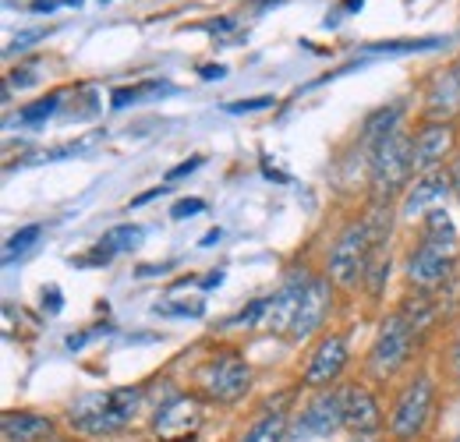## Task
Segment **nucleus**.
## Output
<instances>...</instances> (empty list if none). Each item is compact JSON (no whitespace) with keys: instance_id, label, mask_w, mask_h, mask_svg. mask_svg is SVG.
<instances>
[{"instance_id":"nucleus-1","label":"nucleus","mask_w":460,"mask_h":442,"mask_svg":"<svg viewBox=\"0 0 460 442\" xmlns=\"http://www.w3.org/2000/svg\"><path fill=\"white\" fill-rule=\"evenodd\" d=\"M457 266V226L447 209H432L421 223V244L407 259V279L418 290H436L454 277Z\"/></svg>"},{"instance_id":"nucleus-2","label":"nucleus","mask_w":460,"mask_h":442,"mask_svg":"<svg viewBox=\"0 0 460 442\" xmlns=\"http://www.w3.org/2000/svg\"><path fill=\"white\" fill-rule=\"evenodd\" d=\"M383 209H386V202H376V213L368 220H354L341 230V237L330 248V283L354 290L368 277L372 255H376L383 234L390 230V220L383 223Z\"/></svg>"},{"instance_id":"nucleus-3","label":"nucleus","mask_w":460,"mask_h":442,"mask_svg":"<svg viewBox=\"0 0 460 442\" xmlns=\"http://www.w3.org/2000/svg\"><path fill=\"white\" fill-rule=\"evenodd\" d=\"M142 393L138 389H114V393H100V396H85L71 407V425L85 436H117L131 414L138 411Z\"/></svg>"},{"instance_id":"nucleus-4","label":"nucleus","mask_w":460,"mask_h":442,"mask_svg":"<svg viewBox=\"0 0 460 442\" xmlns=\"http://www.w3.org/2000/svg\"><path fill=\"white\" fill-rule=\"evenodd\" d=\"M411 149H414V138L403 135L401 128L386 138H379L372 146V166H368V177H372V191H376V202H390L397 191L403 188V181L414 173L411 164Z\"/></svg>"},{"instance_id":"nucleus-5","label":"nucleus","mask_w":460,"mask_h":442,"mask_svg":"<svg viewBox=\"0 0 460 442\" xmlns=\"http://www.w3.org/2000/svg\"><path fill=\"white\" fill-rule=\"evenodd\" d=\"M411 340H414V326L403 312H394L383 319V326L376 332V343L368 350V376L376 379H394L403 368L407 354H411Z\"/></svg>"},{"instance_id":"nucleus-6","label":"nucleus","mask_w":460,"mask_h":442,"mask_svg":"<svg viewBox=\"0 0 460 442\" xmlns=\"http://www.w3.org/2000/svg\"><path fill=\"white\" fill-rule=\"evenodd\" d=\"M432 400H436V386L429 376H418L414 383H407L401 400L394 403V414H390L394 439L411 442L414 436H421V429L429 425V414H432Z\"/></svg>"},{"instance_id":"nucleus-7","label":"nucleus","mask_w":460,"mask_h":442,"mask_svg":"<svg viewBox=\"0 0 460 442\" xmlns=\"http://www.w3.org/2000/svg\"><path fill=\"white\" fill-rule=\"evenodd\" d=\"M199 386L217 403H234L252 386V368L241 354H220V358L206 361V368L199 372Z\"/></svg>"},{"instance_id":"nucleus-8","label":"nucleus","mask_w":460,"mask_h":442,"mask_svg":"<svg viewBox=\"0 0 460 442\" xmlns=\"http://www.w3.org/2000/svg\"><path fill=\"white\" fill-rule=\"evenodd\" d=\"M411 138H414V149H411L414 173H432V170H443V160L454 153L457 128L454 120H425Z\"/></svg>"},{"instance_id":"nucleus-9","label":"nucleus","mask_w":460,"mask_h":442,"mask_svg":"<svg viewBox=\"0 0 460 442\" xmlns=\"http://www.w3.org/2000/svg\"><path fill=\"white\" fill-rule=\"evenodd\" d=\"M312 277L301 270V273H288V279L280 283V290L273 297H266V315H262V330L270 332H288L297 319V308L305 301V290H308Z\"/></svg>"},{"instance_id":"nucleus-10","label":"nucleus","mask_w":460,"mask_h":442,"mask_svg":"<svg viewBox=\"0 0 460 442\" xmlns=\"http://www.w3.org/2000/svg\"><path fill=\"white\" fill-rule=\"evenodd\" d=\"M337 429H344V396L341 389H323L297 418L294 436L308 439V436H333Z\"/></svg>"},{"instance_id":"nucleus-11","label":"nucleus","mask_w":460,"mask_h":442,"mask_svg":"<svg viewBox=\"0 0 460 442\" xmlns=\"http://www.w3.org/2000/svg\"><path fill=\"white\" fill-rule=\"evenodd\" d=\"M454 191V181L447 170H432V173H418V181L407 188L401 206L403 220H418V217H429L447 195Z\"/></svg>"},{"instance_id":"nucleus-12","label":"nucleus","mask_w":460,"mask_h":442,"mask_svg":"<svg viewBox=\"0 0 460 442\" xmlns=\"http://www.w3.org/2000/svg\"><path fill=\"white\" fill-rule=\"evenodd\" d=\"M344 368H347V340L341 332H330L312 350L301 379H305V386H330V383H337V376Z\"/></svg>"},{"instance_id":"nucleus-13","label":"nucleus","mask_w":460,"mask_h":442,"mask_svg":"<svg viewBox=\"0 0 460 442\" xmlns=\"http://www.w3.org/2000/svg\"><path fill=\"white\" fill-rule=\"evenodd\" d=\"M460 113V60L447 71H436L425 89V117L429 120H454Z\"/></svg>"},{"instance_id":"nucleus-14","label":"nucleus","mask_w":460,"mask_h":442,"mask_svg":"<svg viewBox=\"0 0 460 442\" xmlns=\"http://www.w3.org/2000/svg\"><path fill=\"white\" fill-rule=\"evenodd\" d=\"M330 305H333V294H330V279L326 277H312L308 290H305V301L297 308V319L290 326V340H305L323 326V319L330 315Z\"/></svg>"},{"instance_id":"nucleus-15","label":"nucleus","mask_w":460,"mask_h":442,"mask_svg":"<svg viewBox=\"0 0 460 442\" xmlns=\"http://www.w3.org/2000/svg\"><path fill=\"white\" fill-rule=\"evenodd\" d=\"M341 396H344V429L358 432V436L379 432L383 414H379V403H376V396L368 389L350 383V386L341 389Z\"/></svg>"},{"instance_id":"nucleus-16","label":"nucleus","mask_w":460,"mask_h":442,"mask_svg":"<svg viewBox=\"0 0 460 442\" xmlns=\"http://www.w3.org/2000/svg\"><path fill=\"white\" fill-rule=\"evenodd\" d=\"M0 432L7 442H43L54 436V421L50 418H40V414H25V411H11L4 414L0 421Z\"/></svg>"},{"instance_id":"nucleus-17","label":"nucleus","mask_w":460,"mask_h":442,"mask_svg":"<svg viewBox=\"0 0 460 442\" xmlns=\"http://www.w3.org/2000/svg\"><path fill=\"white\" fill-rule=\"evenodd\" d=\"M135 244H142V226H131V223H120V226H114V230H107L103 237H100V255L96 259H114V255H120V252H128V248H135Z\"/></svg>"},{"instance_id":"nucleus-18","label":"nucleus","mask_w":460,"mask_h":442,"mask_svg":"<svg viewBox=\"0 0 460 442\" xmlns=\"http://www.w3.org/2000/svg\"><path fill=\"white\" fill-rule=\"evenodd\" d=\"M288 414L273 411V414H262L237 442H288Z\"/></svg>"},{"instance_id":"nucleus-19","label":"nucleus","mask_w":460,"mask_h":442,"mask_svg":"<svg viewBox=\"0 0 460 442\" xmlns=\"http://www.w3.org/2000/svg\"><path fill=\"white\" fill-rule=\"evenodd\" d=\"M403 117V107L401 103H394V107H383V110H376L368 120H365V142L368 146H376L379 138H386V135H394L397 131V124H401Z\"/></svg>"},{"instance_id":"nucleus-20","label":"nucleus","mask_w":460,"mask_h":442,"mask_svg":"<svg viewBox=\"0 0 460 442\" xmlns=\"http://www.w3.org/2000/svg\"><path fill=\"white\" fill-rule=\"evenodd\" d=\"M60 107V96H43V100H36V103H29L25 110L18 113L22 117V124H40V120H47V117H54V110Z\"/></svg>"},{"instance_id":"nucleus-21","label":"nucleus","mask_w":460,"mask_h":442,"mask_svg":"<svg viewBox=\"0 0 460 442\" xmlns=\"http://www.w3.org/2000/svg\"><path fill=\"white\" fill-rule=\"evenodd\" d=\"M40 234H43V230H40L36 223H32V226H22V230H18V234H14L11 241H7V252H4V259H14V255H25V252H29V248H32V244L40 241Z\"/></svg>"},{"instance_id":"nucleus-22","label":"nucleus","mask_w":460,"mask_h":442,"mask_svg":"<svg viewBox=\"0 0 460 442\" xmlns=\"http://www.w3.org/2000/svg\"><path fill=\"white\" fill-rule=\"evenodd\" d=\"M443 40H394V43H376L368 47L372 54H407V50H429V47H439Z\"/></svg>"},{"instance_id":"nucleus-23","label":"nucleus","mask_w":460,"mask_h":442,"mask_svg":"<svg viewBox=\"0 0 460 442\" xmlns=\"http://www.w3.org/2000/svg\"><path fill=\"white\" fill-rule=\"evenodd\" d=\"M153 93H167V85L149 82V85H138V89H117L111 103H114V110H124L128 103H135V100H142V96H153Z\"/></svg>"},{"instance_id":"nucleus-24","label":"nucleus","mask_w":460,"mask_h":442,"mask_svg":"<svg viewBox=\"0 0 460 442\" xmlns=\"http://www.w3.org/2000/svg\"><path fill=\"white\" fill-rule=\"evenodd\" d=\"M273 107V96H255V100H237V103H227L224 110L227 113H255V110H266Z\"/></svg>"},{"instance_id":"nucleus-25","label":"nucleus","mask_w":460,"mask_h":442,"mask_svg":"<svg viewBox=\"0 0 460 442\" xmlns=\"http://www.w3.org/2000/svg\"><path fill=\"white\" fill-rule=\"evenodd\" d=\"M199 213H206V202H202V199H181V202H173L171 220H184V217H199Z\"/></svg>"},{"instance_id":"nucleus-26","label":"nucleus","mask_w":460,"mask_h":442,"mask_svg":"<svg viewBox=\"0 0 460 442\" xmlns=\"http://www.w3.org/2000/svg\"><path fill=\"white\" fill-rule=\"evenodd\" d=\"M160 315H191L199 319L202 315V305H184V301H171V305H156Z\"/></svg>"},{"instance_id":"nucleus-27","label":"nucleus","mask_w":460,"mask_h":442,"mask_svg":"<svg viewBox=\"0 0 460 442\" xmlns=\"http://www.w3.org/2000/svg\"><path fill=\"white\" fill-rule=\"evenodd\" d=\"M202 166V156H188L181 166H173V170H167V181H177V177H184V173H195Z\"/></svg>"},{"instance_id":"nucleus-28","label":"nucleus","mask_w":460,"mask_h":442,"mask_svg":"<svg viewBox=\"0 0 460 442\" xmlns=\"http://www.w3.org/2000/svg\"><path fill=\"white\" fill-rule=\"evenodd\" d=\"M60 301H64V297H60V290H58V287H50V290H43V308H50V315H58V312H60Z\"/></svg>"},{"instance_id":"nucleus-29","label":"nucleus","mask_w":460,"mask_h":442,"mask_svg":"<svg viewBox=\"0 0 460 442\" xmlns=\"http://www.w3.org/2000/svg\"><path fill=\"white\" fill-rule=\"evenodd\" d=\"M199 75H202V78H209V82H217V78H224V75H227V67H224V64H217V67H199Z\"/></svg>"},{"instance_id":"nucleus-30","label":"nucleus","mask_w":460,"mask_h":442,"mask_svg":"<svg viewBox=\"0 0 460 442\" xmlns=\"http://www.w3.org/2000/svg\"><path fill=\"white\" fill-rule=\"evenodd\" d=\"M156 195H164V188H149L146 195H138V199H131V209H138V206H146V202H153Z\"/></svg>"},{"instance_id":"nucleus-31","label":"nucleus","mask_w":460,"mask_h":442,"mask_svg":"<svg viewBox=\"0 0 460 442\" xmlns=\"http://www.w3.org/2000/svg\"><path fill=\"white\" fill-rule=\"evenodd\" d=\"M32 82H36V78H32V71H14V75H11V85H22V89H25V85H32Z\"/></svg>"},{"instance_id":"nucleus-32","label":"nucleus","mask_w":460,"mask_h":442,"mask_svg":"<svg viewBox=\"0 0 460 442\" xmlns=\"http://www.w3.org/2000/svg\"><path fill=\"white\" fill-rule=\"evenodd\" d=\"M450 181H454V195H457V202H460V156H457V164H454V170H450Z\"/></svg>"},{"instance_id":"nucleus-33","label":"nucleus","mask_w":460,"mask_h":442,"mask_svg":"<svg viewBox=\"0 0 460 442\" xmlns=\"http://www.w3.org/2000/svg\"><path fill=\"white\" fill-rule=\"evenodd\" d=\"M450 365H454V376L460 379V336H457V343H454V354H450Z\"/></svg>"},{"instance_id":"nucleus-34","label":"nucleus","mask_w":460,"mask_h":442,"mask_svg":"<svg viewBox=\"0 0 460 442\" xmlns=\"http://www.w3.org/2000/svg\"><path fill=\"white\" fill-rule=\"evenodd\" d=\"M220 283H224V273H220V270H217V273H209V277L202 279V287H220Z\"/></svg>"},{"instance_id":"nucleus-35","label":"nucleus","mask_w":460,"mask_h":442,"mask_svg":"<svg viewBox=\"0 0 460 442\" xmlns=\"http://www.w3.org/2000/svg\"><path fill=\"white\" fill-rule=\"evenodd\" d=\"M213 241H220V230H209V234L202 237V248H206V244H213Z\"/></svg>"},{"instance_id":"nucleus-36","label":"nucleus","mask_w":460,"mask_h":442,"mask_svg":"<svg viewBox=\"0 0 460 442\" xmlns=\"http://www.w3.org/2000/svg\"><path fill=\"white\" fill-rule=\"evenodd\" d=\"M361 4L365 0H347V11H361Z\"/></svg>"},{"instance_id":"nucleus-37","label":"nucleus","mask_w":460,"mask_h":442,"mask_svg":"<svg viewBox=\"0 0 460 442\" xmlns=\"http://www.w3.org/2000/svg\"><path fill=\"white\" fill-rule=\"evenodd\" d=\"M454 442H460V432H457V439H454Z\"/></svg>"}]
</instances>
